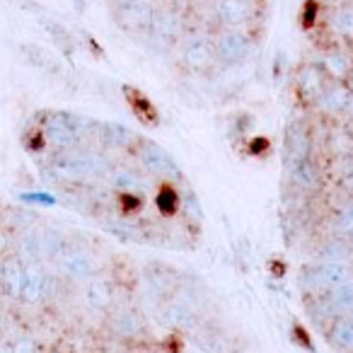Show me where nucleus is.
Listing matches in <instances>:
<instances>
[{"label": "nucleus", "mask_w": 353, "mask_h": 353, "mask_svg": "<svg viewBox=\"0 0 353 353\" xmlns=\"http://www.w3.org/2000/svg\"><path fill=\"white\" fill-rule=\"evenodd\" d=\"M54 172L61 179L68 182H83V179H92V176H102L109 170V162L97 152H85V150H63L56 155Z\"/></svg>", "instance_id": "1"}, {"label": "nucleus", "mask_w": 353, "mask_h": 353, "mask_svg": "<svg viewBox=\"0 0 353 353\" xmlns=\"http://www.w3.org/2000/svg\"><path fill=\"white\" fill-rule=\"evenodd\" d=\"M157 8L152 0H131L126 6L114 8V20L128 34H148Z\"/></svg>", "instance_id": "2"}, {"label": "nucleus", "mask_w": 353, "mask_h": 353, "mask_svg": "<svg viewBox=\"0 0 353 353\" xmlns=\"http://www.w3.org/2000/svg\"><path fill=\"white\" fill-rule=\"evenodd\" d=\"M216 54L218 61L225 65H240L250 59L252 39L242 30H223L216 37Z\"/></svg>", "instance_id": "3"}, {"label": "nucleus", "mask_w": 353, "mask_h": 353, "mask_svg": "<svg viewBox=\"0 0 353 353\" xmlns=\"http://www.w3.org/2000/svg\"><path fill=\"white\" fill-rule=\"evenodd\" d=\"M216 61H218L216 41H211L203 34L189 37L182 49V63L187 65L192 73H208Z\"/></svg>", "instance_id": "4"}, {"label": "nucleus", "mask_w": 353, "mask_h": 353, "mask_svg": "<svg viewBox=\"0 0 353 353\" xmlns=\"http://www.w3.org/2000/svg\"><path fill=\"white\" fill-rule=\"evenodd\" d=\"M46 138L51 145H56L59 150H75L80 143V126L73 117L68 114H56L46 123Z\"/></svg>", "instance_id": "5"}, {"label": "nucleus", "mask_w": 353, "mask_h": 353, "mask_svg": "<svg viewBox=\"0 0 353 353\" xmlns=\"http://www.w3.org/2000/svg\"><path fill=\"white\" fill-rule=\"evenodd\" d=\"M179 32H182V22H179L176 10H172V8H160V10L155 12V17H152V25L148 34H150V41L155 46L170 49L176 41V37H179Z\"/></svg>", "instance_id": "6"}, {"label": "nucleus", "mask_w": 353, "mask_h": 353, "mask_svg": "<svg viewBox=\"0 0 353 353\" xmlns=\"http://www.w3.org/2000/svg\"><path fill=\"white\" fill-rule=\"evenodd\" d=\"M216 17L223 30H242L252 20L250 0H216Z\"/></svg>", "instance_id": "7"}, {"label": "nucleus", "mask_w": 353, "mask_h": 353, "mask_svg": "<svg viewBox=\"0 0 353 353\" xmlns=\"http://www.w3.org/2000/svg\"><path fill=\"white\" fill-rule=\"evenodd\" d=\"M138 160H141V165L145 167L148 172H152V174L176 176L174 160H172L160 145H155V143H143V145L138 148Z\"/></svg>", "instance_id": "8"}, {"label": "nucleus", "mask_w": 353, "mask_h": 353, "mask_svg": "<svg viewBox=\"0 0 353 353\" xmlns=\"http://www.w3.org/2000/svg\"><path fill=\"white\" fill-rule=\"evenodd\" d=\"M56 264H59V269L63 271L65 276H70V279H88V276L94 274L92 256L80 250H73V247H68V250L56 259Z\"/></svg>", "instance_id": "9"}, {"label": "nucleus", "mask_w": 353, "mask_h": 353, "mask_svg": "<svg viewBox=\"0 0 353 353\" xmlns=\"http://www.w3.org/2000/svg\"><path fill=\"white\" fill-rule=\"evenodd\" d=\"M310 274H312L314 283L322 285V288H341L351 279V271L343 261H322Z\"/></svg>", "instance_id": "10"}, {"label": "nucleus", "mask_w": 353, "mask_h": 353, "mask_svg": "<svg viewBox=\"0 0 353 353\" xmlns=\"http://www.w3.org/2000/svg\"><path fill=\"white\" fill-rule=\"evenodd\" d=\"M351 99H353V90L348 88V83L334 80V83H329L327 88H324V92L317 97V104L324 112H346Z\"/></svg>", "instance_id": "11"}, {"label": "nucleus", "mask_w": 353, "mask_h": 353, "mask_svg": "<svg viewBox=\"0 0 353 353\" xmlns=\"http://www.w3.org/2000/svg\"><path fill=\"white\" fill-rule=\"evenodd\" d=\"M0 281H3V288L12 295V298H22V290L27 283V269H22V264L12 256L3 259L0 264Z\"/></svg>", "instance_id": "12"}, {"label": "nucleus", "mask_w": 353, "mask_h": 353, "mask_svg": "<svg viewBox=\"0 0 353 353\" xmlns=\"http://www.w3.org/2000/svg\"><path fill=\"white\" fill-rule=\"evenodd\" d=\"M285 150H288L290 162L310 157V136L300 123H290L288 126V133H285Z\"/></svg>", "instance_id": "13"}, {"label": "nucleus", "mask_w": 353, "mask_h": 353, "mask_svg": "<svg viewBox=\"0 0 353 353\" xmlns=\"http://www.w3.org/2000/svg\"><path fill=\"white\" fill-rule=\"evenodd\" d=\"M322 70L332 80L346 83L348 75L353 73V63H351V59H348V54H343V51H327V54L322 56Z\"/></svg>", "instance_id": "14"}, {"label": "nucleus", "mask_w": 353, "mask_h": 353, "mask_svg": "<svg viewBox=\"0 0 353 353\" xmlns=\"http://www.w3.org/2000/svg\"><path fill=\"white\" fill-rule=\"evenodd\" d=\"M112 187L121 194H141L148 189V182L138 174L136 170H114L112 172Z\"/></svg>", "instance_id": "15"}, {"label": "nucleus", "mask_w": 353, "mask_h": 353, "mask_svg": "<svg viewBox=\"0 0 353 353\" xmlns=\"http://www.w3.org/2000/svg\"><path fill=\"white\" fill-rule=\"evenodd\" d=\"M290 176H293V182L303 189H314L319 184V170L310 157L290 162Z\"/></svg>", "instance_id": "16"}, {"label": "nucleus", "mask_w": 353, "mask_h": 353, "mask_svg": "<svg viewBox=\"0 0 353 353\" xmlns=\"http://www.w3.org/2000/svg\"><path fill=\"white\" fill-rule=\"evenodd\" d=\"M329 27L334 30V34L353 39V6H339L329 17Z\"/></svg>", "instance_id": "17"}, {"label": "nucleus", "mask_w": 353, "mask_h": 353, "mask_svg": "<svg viewBox=\"0 0 353 353\" xmlns=\"http://www.w3.org/2000/svg\"><path fill=\"white\" fill-rule=\"evenodd\" d=\"M46 285H49V279H46L39 269H27V283H25V290H22V300L34 303V300L44 298Z\"/></svg>", "instance_id": "18"}, {"label": "nucleus", "mask_w": 353, "mask_h": 353, "mask_svg": "<svg viewBox=\"0 0 353 353\" xmlns=\"http://www.w3.org/2000/svg\"><path fill=\"white\" fill-rule=\"evenodd\" d=\"M332 343L341 351H353V317L346 314L332 327Z\"/></svg>", "instance_id": "19"}, {"label": "nucleus", "mask_w": 353, "mask_h": 353, "mask_svg": "<svg viewBox=\"0 0 353 353\" xmlns=\"http://www.w3.org/2000/svg\"><path fill=\"white\" fill-rule=\"evenodd\" d=\"M131 138H133V133L128 131L126 126H121V123H104L102 126V141H104V145H109V148L128 145Z\"/></svg>", "instance_id": "20"}, {"label": "nucleus", "mask_w": 353, "mask_h": 353, "mask_svg": "<svg viewBox=\"0 0 353 353\" xmlns=\"http://www.w3.org/2000/svg\"><path fill=\"white\" fill-rule=\"evenodd\" d=\"M324 70L317 68V65H310V68L303 70V75H300V85H303V90H312L314 97H319V94L324 92V88H327V78H324Z\"/></svg>", "instance_id": "21"}, {"label": "nucleus", "mask_w": 353, "mask_h": 353, "mask_svg": "<svg viewBox=\"0 0 353 353\" xmlns=\"http://www.w3.org/2000/svg\"><path fill=\"white\" fill-rule=\"evenodd\" d=\"M88 303L92 305L94 310H104L109 303H112V288H109L104 281H92L88 285Z\"/></svg>", "instance_id": "22"}, {"label": "nucleus", "mask_w": 353, "mask_h": 353, "mask_svg": "<svg viewBox=\"0 0 353 353\" xmlns=\"http://www.w3.org/2000/svg\"><path fill=\"white\" fill-rule=\"evenodd\" d=\"M165 317H167V322H170L172 327H189V324L194 322L192 307H189V305H184V303L170 305V310L165 312Z\"/></svg>", "instance_id": "23"}, {"label": "nucleus", "mask_w": 353, "mask_h": 353, "mask_svg": "<svg viewBox=\"0 0 353 353\" xmlns=\"http://www.w3.org/2000/svg\"><path fill=\"white\" fill-rule=\"evenodd\" d=\"M334 307L343 314H353V283H346L334 295Z\"/></svg>", "instance_id": "24"}, {"label": "nucleus", "mask_w": 353, "mask_h": 353, "mask_svg": "<svg viewBox=\"0 0 353 353\" xmlns=\"http://www.w3.org/2000/svg\"><path fill=\"white\" fill-rule=\"evenodd\" d=\"M155 203H157V208L165 213V216H170V213H174L176 206H179V199H176L174 189L165 187V189H160V192H157Z\"/></svg>", "instance_id": "25"}, {"label": "nucleus", "mask_w": 353, "mask_h": 353, "mask_svg": "<svg viewBox=\"0 0 353 353\" xmlns=\"http://www.w3.org/2000/svg\"><path fill=\"white\" fill-rule=\"evenodd\" d=\"M114 329H117V334H121V336H136L141 324H138L136 314H119V317L114 319Z\"/></svg>", "instance_id": "26"}, {"label": "nucleus", "mask_w": 353, "mask_h": 353, "mask_svg": "<svg viewBox=\"0 0 353 353\" xmlns=\"http://www.w3.org/2000/svg\"><path fill=\"white\" fill-rule=\"evenodd\" d=\"M336 223H339V228H341V230L353 232V203H348V206L341 208V213H339Z\"/></svg>", "instance_id": "27"}, {"label": "nucleus", "mask_w": 353, "mask_h": 353, "mask_svg": "<svg viewBox=\"0 0 353 353\" xmlns=\"http://www.w3.org/2000/svg\"><path fill=\"white\" fill-rule=\"evenodd\" d=\"M12 353H37V341L30 336H20L12 343Z\"/></svg>", "instance_id": "28"}, {"label": "nucleus", "mask_w": 353, "mask_h": 353, "mask_svg": "<svg viewBox=\"0 0 353 353\" xmlns=\"http://www.w3.org/2000/svg\"><path fill=\"white\" fill-rule=\"evenodd\" d=\"M346 179L353 184V162H348V165H346Z\"/></svg>", "instance_id": "29"}, {"label": "nucleus", "mask_w": 353, "mask_h": 353, "mask_svg": "<svg viewBox=\"0 0 353 353\" xmlns=\"http://www.w3.org/2000/svg\"><path fill=\"white\" fill-rule=\"evenodd\" d=\"M114 8H119V6H126V3H131V0H109Z\"/></svg>", "instance_id": "30"}, {"label": "nucleus", "mask_w": 353, "mask_h": 353, "mask_svg": "<svg viewBox=\"0 0 353 353\" xmlns=\"http://www.w3.org/2000/svg\"><path fill=\"white\" fill-rule=\"evenodd\" d=\"M346 83H348V88H351V90H353V73H351V75H348V80H346Z\"/></svg>", "instance_id": "31"}]
</instances>
